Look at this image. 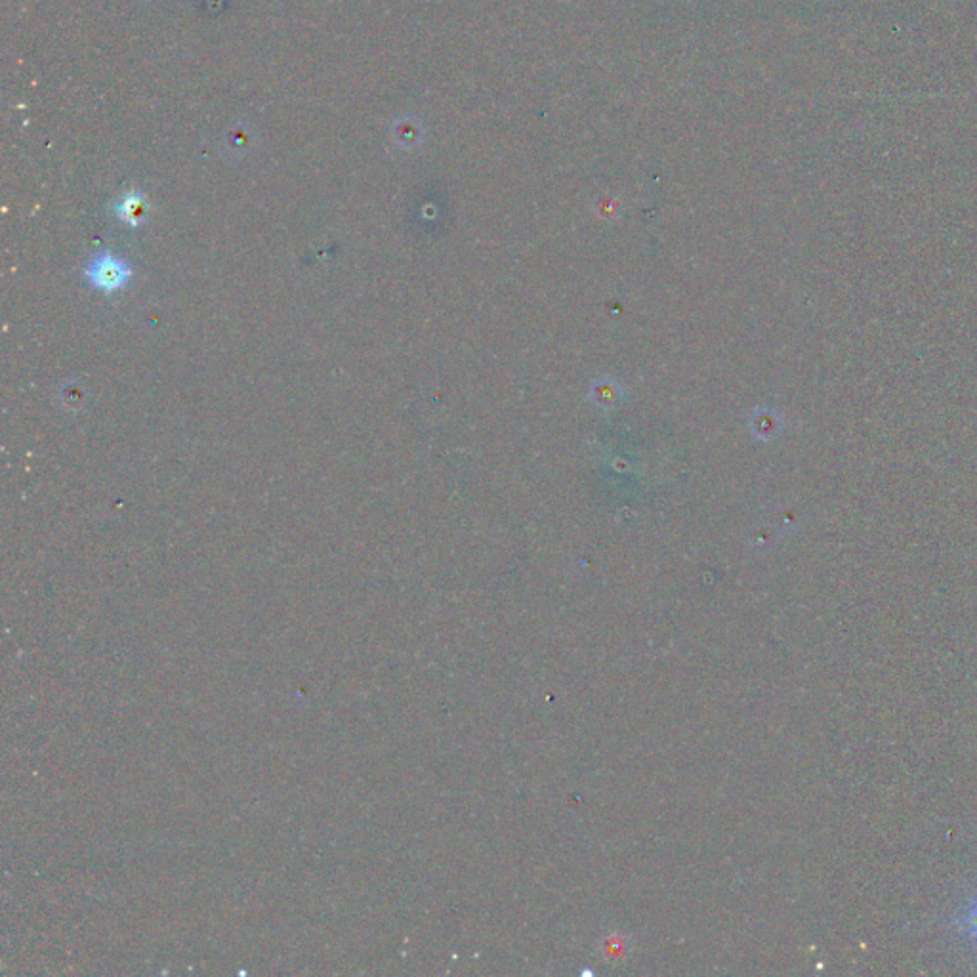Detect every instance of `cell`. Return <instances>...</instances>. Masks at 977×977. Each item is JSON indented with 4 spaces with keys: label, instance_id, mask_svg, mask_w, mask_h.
Returning a JSON list of instances; mask_svg holds the SVG:
<instances>
[{
    "label": "cell",
    "instance_id": "obj_1",
    "mask_svg": "<svg viewBox=\"0 0 977 977\" xmlns=\"http://www.w3.org/2000/svg\"><path fill=\"white\" fill-rule=\"evenodd\" d=\"M84 275L88 283H92V287L111 294L121 291L134 275V271L123 258L104 252L96 256L88 268H84Z\"/></svg>",
    "mask_w": 977,
    "mask_h": 977
},
{
    "label": "cell",
    "instance_id": "obj_2",
    "mask_svg": "<svg viewBox=\"0 0 977 977\" xmlns=\"http://www.w3.org/2000/svg\"><path fill=\"white\" fill-rule=\"evenodd\" d=\"M957 924L958 928L972 939V943L977 945V899L964 909L962 915L958 916Z\"/></svg>",
    "mask_w": 977,
    "mask_h": 977
},
{
    "label": "cell",
    "instance_id": "obj_3",
    "mask_svg": "<svg viewBox=\"0 0 977 977\" xmlns=\"http://www.w3.org/2000/svg\"><path fill=\"white\" fill-rule=\"evenodd\" d=\"M119 216H121V220H125L126 224L138 226L142 222V218H144V205H142V201H138V199L126 201L125 205L119 208Z\"/></svg>",
    "mask_w": 977,
    "mask_h": 977
}]
</instances>
